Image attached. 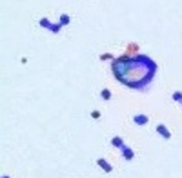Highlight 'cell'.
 Segmentation results:
<instances>
[{
  "instance_id": "ba28073f",
  "label": "cell",
  "mask_w": 182,
  "mask_h": 178,
  "mask_svg": "<svg viewBox=\"0 0 182 178\" xmlns=\"http://www.w3.org/2000/svg\"><path fill=\"white\" fill-rule=\"evenodd\" d=\"M67 22H69V17H62L60 18V26H66Z\"/></svg>"
},
{
  "instance_id": "6da1fadb",
  "label": "cell",
  "mask_w": 182,
  "mask_h": 178,
  "mask_svg": "<svg viewBox=\"0 0 182 178\" xmlns=\"http://www.w3.org/2000/svg\"><path fill=\"white\" fill-rule=\"evenodd\" d=\"M133 124L135 125H139V127H144V125H148V122H149V117L148 115H144V113H139V115H133Z\"/></svg>"
},
{
  "instance_id": "5b68a950",
  "label": "cell",
  "mask_w": 182,
  "mask_h": 178,
  "mask_svg": "<svg viewBox=\"0 0 182 178\" xmlns=\"http://www.w3.org/2000/svg\"><path fill=\"white\" fill-rule=\"evenodd\" d=\"M111 144H113V147H117V149H122V147L126 145L122 136H113V138H111Z\"/></svg>"
},
{
  "instance_id": "52a82bcc",
  "label": "cell",
  "mask_w": 182,
  "mask_h": 178,
  "mask_svg": "<svg viewBox=\"0 0 182 178\" xmlns=\"http://www.w3.org/2000/svg\"><path fill=\"white\" fill-rule=\"evenodd\" d=\"M173 100H175L177 104H180L182 102V91H175V93H173Z\"/></svg>"
},
{
  "instance_id": "30bf717a",
  "label": "cell",
  "mask_w": 182,
  "mask_h": 178,
  "mask_svg": "<svg viewBox=\"0 0 182 178\" xmlns=\"http://www.w3.org/2000/svg\"><path fill=\"white\" fill-rule=\"evenodd\" d=\"M107 58H111V55H102L100 60H107Z\"/></svg>"
},
{
  "instance_id": "8fae6325",
  "label": "cell",
  "mask_w": 182,
  "mask_h": 178,
  "mask_svg": "<svg viewBox=\"0 0 182 178\" xmlns=\"http://www.w3.org/2000/svg\"><path fill=\"white\" fill-rule=\"evenodd\" d=\"M180 105H182V102H180Z\"/></svg>"
},
{
  "instance_id": "277c9868",
  "label": "cell",
  "mask_w": 182,
  "mask_h": 178,
  "mask_svg": "<svg viewBox=\"0 0 182 178\" xmlns=\"http://www.w3.org/2000/svg\"><path fill=\"white\" fill-rule=\"evenodd\" d=\"M97 165L102 167V171H104V173H111V171H113V165H111L106 158H99V160H97Z\"/></svg>"
},
{
  "instance_id": "8992f818",
  "label": "cell",
  "mask_w": 182,
  "mask_h": 178,
  "mask_svg": "<svg viewBox=\"0 0 182 178\" xmlns=\"http://www.w3.org/2000/svg\"><path fill=\"white\" fill-rule=\"evenodd\" d=\"M100 98L106 100V102H107V100H111V91H109L107 87H104V89L100 91Z\"/></svg>"
},
{
  "instance_id": "7a4b0ae2",
  "label": "cell",
  "mask_w": 182,
  "mask_h": 178,
  "mask_svg": "<svg viewBox=\"0 0 182 178\" xmlns=\"http://www.w3.org/2000/svg\"><path fill=\"white\" fill-rule=\"evenodd\" d=\"M120 153H122V156H124V160H127V162H131V160L135 158V151L129 145H124L120 149Z\"/></svg>"
},
{
  "instance_id": "3957f363",
  "label": "cell",
  "mask_w": 182,
  "mask_h": 178,
  "mask_svg": "<svg viewBox=\"0 0 182 178\" xmlns=\"http://www.w3.org/2000/svg\"><path fill=\"white\" fill-rule=\"evenodd\" d=\"M157 133H159L164 140H169V138H171V131H169L164 124H159V125H157Z\"/></svg>"
},
{
  "instance_id": "9c48e42d",
  "label": "cell",
  "mask_w": 182,
  "mask_h": 178,
  "mask_svg": "<svg viewBox=\"0 0 182 178\" xmlns=\"http://www.w3.org/2000/svg\"><path fill=\"white\" fill-rule=\"evenodd\" d=\"M91 118H100V113L99 111H91Z\"/></svg>"
}]
</instances>
